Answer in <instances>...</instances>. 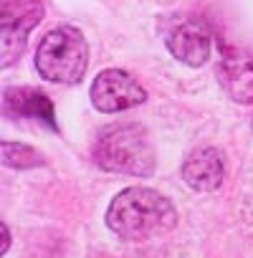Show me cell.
I'll return each mask as SVG.
<instances>
[{
  "instance_id": "6da1fadb",
  "label": "cell",
  "mask_w": 253,
  "mask_h": 258,
  "mask_svg": "<svg viewBox=\"0 0 253 258\" xmlns=\"http://www.w3.org/2000/svg\"><path fill=\"white\" fill-rule=\"evenodd\" d=\"M177 208L150 187H126L106 208V228L121 240L145 243L177 225Z\"/></svg>"
},
{
  "instance_id": "7a4b0ae2",
  "label": "cell",
  "mask_w": 253,
  "mask_h": 258,
  "mask_svg": "<svg viewBox=\"0 0 253 258\" xmlns=\"http://www.w3.org/2000/svg\"><path fill=\"white\" fill-rule=\"evenodd\" d=\"M94 160L101 170L132 177H150L157 167L155 145L142 124L126 121L101 129L94 145Z\"/></svg>"
},
{
  "instance_id": "3957f363",
  "label": "cell",
  "mask_w": 253,
  "mask_h": 258,
  "mask_svg": "<svg viewBox=\"0 0 253 258\" xmlns=\"http://www.w3.org/2000/svg\"><path fill=\"white\" fill-rule=\"evenodd\" d=\"M89 66V43L71 26L51 28L36 48V71L53 84H79Z\"/></svg>"
},
{
  "instance_id": "277c9868",
  "label": "cell",
  "mask_w": 253,
  "mask_h": 258,
  "mask_svg": "<svg viewBox=\"0 0 253 258\" xmlns=\"http://www.w3.org/2000/svg\"><path fill=\"white\" fill-rule=\"evenodd\" d=\"M41 21V0H3V11H0V56L3 58H0V66L8 69L23 56L28 36Z\"/></svg>"
},
{
  "instance_id": "5b68a950",
  "label": "cell",
  "mask_w": 253,
  "mask_h": 258,
  "mask_svg": "<svg viewBox=\"0 0 253 258\" xmlns=\"http://www.w3.org/2000/svg\"><path fill=\"white\" fill-rule=\"evenodd\" d=\"M145 99H147V91L137 84V79H132L126 71H119V69H106L96 74L91 84V104L104 114L135 109L145 104Z\"/></svg>"
},
{
  "instance_id": "8992f818",
  "label": "cell",
  "mask_w": 253,
  "mask_h": 258,
  "mask_svg": "<svg viewBox=\"0 0 253 258\" xmlns=\"http://www.w3.org/2000/svg\"><path fill=\"white\" fill-rule=\"evenodd\" d=\"M218 81L238 104H253V51L223 48L218 61Z\"/></svg>"
},
{
  "instance_id": "52a82bcc",
  "label": "cell",
  "mask_w": 253,
  "mask_h": 258,
  "mask_svg": "<svg viewBox=\"0 0 253 258\" xmlns=\"http://www.w3.org/2000/svg\"><path fill=\"white\" fill-rule=\"evenodd\" d=\"M167 48L177 61L198 69L210 58V31L203 21L195 18L180 21L167 33Z\"/></svg>"
},
{
  "instance_id": "ba28073f",
  "label": "cell",
  "mask_w": 253,
  "mask_h": 258,
  "mask_svg": "<svg viewBox=\"0 0 253 258\" xmlns=\"http://www.w3.org/2000/svg\"><path fill=\"white\" fill-rule=\"evenodd\" d=\"M3 109L8 116H18V119H38L43 121L48 129H56L58 132V124H56V111L51 99L31 86H8L3 91Z\"/></svg>"
},
{
  "instance_id": "9c48e42d",
  "label": "cell",
  "mask_w": 253,
  "mask_h": 258,
  "mask_svg": "<svg viewBox=\"0 0 253 258\" xmlns=\"http://www.w3.org/2000/svg\"><path fill=\"white\" fill-rule=\"evenodd\" d=\"M182 180L198 192H213L225 180V165L218 150L203 147L187 155L182 162Z\"/></svg>"
},
{
  "instance_id": "30bf717a",
  "label": "cell",
  "mask_w": 253,
  "mask_h": 258,
  "mask_svg": "<svg viewBox=\"0 0 253 258\" xmlns=\"http://www.w3.org/2000/svg\"><path fill=\"white\" fill-rule=\"evenodd\" d=\"M3 165L13 167V170H33V167L46 165V160L33 147H28L23 142H8L6 140L3 142Z\"/></svg>"
},
{
  "instance_id": "8fae6325",
  "label": "cell",
  "mask_w": 253,
  "mask_h": 258,
  "mask_svg": "<svg viewBox=\"0 0 253 258\" xmlns=\"http://www.w3.org/2000/svg\"><path fill=\"white\" fill-rule=\"evenodd\" d=\"M0 233H3V243H0V255H6L8 248H11V230L6 223H0Z\"/></svg>"
},
{
  "instance_id": "7c38bea8",
  "label": "cell",
  "mask_w": 253,
  "mask_h": 258,
  "mask_svg": "<svg viewBox=\"0 0 253 258\" xmlns=\"http://www.w3.org/2000/svg\"><path fill=\"white\" fill-rule=\"evenodd\" d=\"M99 258H104V255H99Z\"/></svg>"
}]
</instances>
